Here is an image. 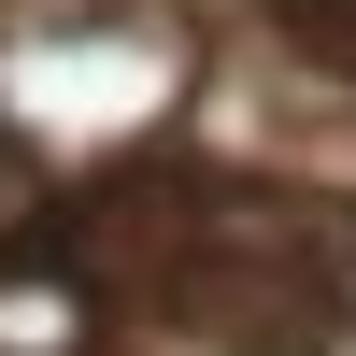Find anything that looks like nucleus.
<instances>
[{"label": "nucleus", "mask_w": 356, "mask_h": 356, "mask_svg": "<svg viewBox=\"0 0 356 356\" xmlns=\"http://www.w3.org/2000/svg\"><path fill=\"white\" fill-rule=\"evenodd\" d=\"M200 356H342L356 328V228L328 200H200L157 271Z\"/></svg>", "instance_id": "f257e3e1"}, {"label": "nucleus", "mask_w": 356, "mask_h": 356, "mask_svg": "<svg viewBox=\"0 0 356 356\" xmlns=\"http://www.w3.org/2000/svg\"><path fill=\"white\" fill-rule=\"evenodd\" d=\"M285 29H300V57H328V72H356V0H271Z\"/></svg>", "instance_id": "f03ea898"}, {"label": "nucleus", "mask_w": 356, "mask_h": 356, "mask_svg": "<svg viewBox=\"0 0 356 356\" xmlns=\"http://www.w3.org/2000/svg\"><path fill=\"white\" fill-rule=\"evenodd\" d=\"M0 200H15V143H0Z\"/></svg>", "instance_id": "7ed1b4c3"}]
</instances>
